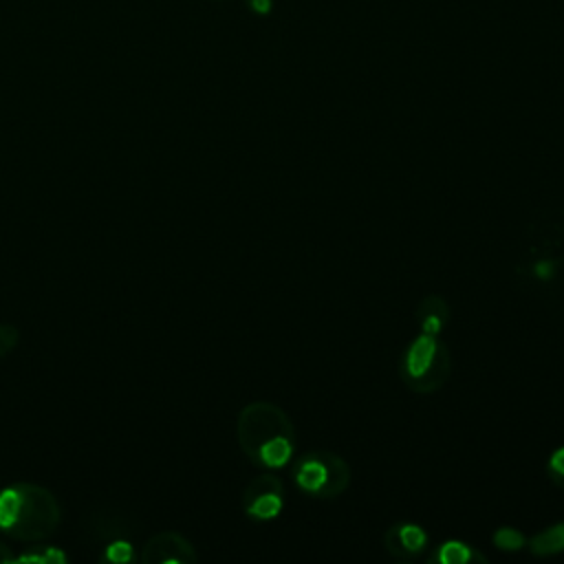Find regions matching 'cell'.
Segmentation results:
<instances>
[{"instance_id": "obj_1", "label": "cell", "mask_w": 564, "mask_h": 564, "mask_svg": "<svg viewBox=\"0 0 564 564\" xmlns=\"http://www.w3.org/2000/svg\"><path fill=\"white\" fill-rule=\"evenodd\" d=\"M59 502L42 485L13 482L0 491V531L20 542L53 535L59 527Z\"/></svg>"}, {"instance_id": "obj_2", "label": "cell", "mask_w": 564, "mask_h": 564, "mask_svg": "<svg viewBox=\"0 0 564 564\" xmlns=\"http://www.w3.org/2000/svg\"><path fill=\"white\" fill-rule=\"evenodd\" d=\"M278 436H293L282 410L271 403H251L238 416V441L256 460L262 445Z\"/></svg>"}, {"instance_id": "obj_3", "label": "cell", "mask_w": 564, "mask_h": 564, "mask_svg": "<svg viewBox=\"0 0 564 564\" xmlns=\"http://www.w3.org/2000/svg\"><path fill=\"white\" fill-rule=\"evenodd\" d=\"M295 480L304 491L335 496L346 487L348 469L344 460L333 454H311L297 465Z\"/></svg>"}, {"instance_id": "obj_4", "label": "cell", "mask_w": 564, "mask_h": 564, "mask_svg": "<svg viewBox=\"0 0 564 564\" xmlns=\"http://www.w3.org/2000/svg\"><path fill=\"white\" fill-rule=\"evenodd\" d=\"M434 370H449L445 350L438 346L434 335H419L403 359V377L421 390H434L432 372Z\"/></svg>"}, {"instance_id": "obj_5", "label": "cell", "mask_w": 564, "mask_h": 564, "mask_svg": "<svg viewBox=\"0 0 564 564\" xmlns=\"http://www.w3.org/2000/svg\"><path fill=\"white\" fill-rule=\"evenodd\" d=\"M143 564H192L196 562V551L176 531H161L154 533L141 549Z\"/></svg>"}, {"instance_id": "obj_6", "label": "cell", "mask_w": 564, "mask_h": 564, "mask_svg": "<svg viewBox=\"0 0 564 564\" xmlns=\"http://www.w3.org/2000/svg\"><path fill=\"white\" fill-rule=\"evenodd\" d=\"M282 487L273 476L256 478L245 491V511L253 518L269 520L282 509Z\"/></svg>"}, {"instance_id": "obj_7", "label": "cell", "mask_w": 564, "mask_h": 564, "mask_svg": "<svg viewBox=\"0 0 564 564\" xmlns=\"http://www.w3.org/2000/svg\"><path fill=\"white\" fill-rule=\"evenodd\" d=\"M447 306L443 300L438 297H427L421 306H419V324L423 328L425 335H438L447 322Z\"/></svg>"}, {"instance_id": "obj_8", "label": "cell", "mask_w": 564, "mask_h": 564, "mask_svg": "<svg viewBox=\"0 0 564 564\" xmlns=\"http://www.w3.org/2000/svg\"><path fill=\"white\" fill-rule=\"evenodd\" d=\"M291 454H293L291 436H278L260 447L256 460L267 467H282L291 458Z\"/></svg>"}, {"instance_id": "obj_9", "label": "cell", "mask_w": 564, "mask_h": 564, "mask_svg": "<svg viewBox=\"0 0 564 564\" xmlns=\"http://www.w3.org/2000/svg\"><path fill=\"white\" fill-rule=\"evenodd\" d=\"M68 555L59 546L42 544V546H31L24 553H18L13 562H26V564H64Z\"/></svg>"}, {"instance_id": "obj_10", "label": "cell", "mask_w": 564, "mask_h": 564, "mask_svg": "<svg viewBox=\"0 0 564 564\" xmlns=\"http://www.w3.org/2000/svg\"><path fill=\"white\" fill-rule=\"evenodd\" d=\"M562 549H564V524L551 527L533 540V553H540V555L555 553Z\"/></svg>"}, {"instance_id": "obj_11", "label": "cell", "mask_w": 564, "mask_h": 564, "mask_svg": "<svg viewBox=\"0 0 564 564\" xmlns=\"http://www.w3.org/2000/svg\"><path fill=\"white\" fill-rule=\"evenodd\" d=\"M394 533H397L399 546L408 553H416L425 544V531L416 524H401V527L394 529Z\"/></svg>"}, {"instance_id": "obj_12", "label": "cell", "mask_w": 564, "mask_h": 564, "mask_svg": "<svg viewBox=\"0 0 564 564\" xmlns=\"http://www.w3.org/2000/svg\"><path fill=\"white\" fill-rule=\"evenodd\" d=\"M132 560V544L126 540H115L110 542L104 553H101V562H112V564H123Z\"/></svg>"}, {"instance_id": "obj_13", "label": "cell", "mask_w": 564, "mask_h": 564, "mask_svg": "<svg viewBox=\"0 0 564 564\" xmlns=\"http://www.w3.org/2000/svg\"><path fill=\"white\" fill-rule=\"evenodd\" d=\"M469 546L460 544V542H445L438 551V560L445 562V564H463V562H469Z\"/></svg>"}, {"instance_id": "obj_14", "label": "cell", "mask_w": 564, "mask_h": 564, "mask_svg": "<svg viewBox=\"0 0 564 564\" xmlns=\"http://www.w3.org/2000/svg\"><path fill=\"white\" fill-rule=\"evenodd\" d=\"M494 542L500 546V549H507V551H516L524 544V538L520 535V531L516 529H498L494 533Z\"/></svg>"}, {"instance_id": "obj_15", "label": "cell", "mask_w": 564, "mask_h": 564, "mask_svg": "<svg viewBox=\"0 0 564 564\" xmlns=\"http://www.w3.org/2000/svg\"><path fill=\"white\" fill-rule=\"evenodd\" d=\"M20 341V330L11 324H0V359L7 357Z\"/></svg>"}, {"instance_id": "obj_16", "label": "cell", "mask_w": 564, "mask_h": 564, "mask_svg": "<svg viewBox=\"0 0 564 564\" xmlns=\"http://www.w3.org/2000/svg\"><path fill=\"white\" fill-rule=\"evenodd\" d=\"M245 4L256 15H269L273 11V0H245Z\"/></svg>"}, {"instance_id": "obj_17", "label": "cell", "mask_w": 564, "mask_h": 564, "mask_svg": "<svg viewBox=\"0 0 564 564\" xmlns=\"http://www.w3.org/2000/svg\"><path fill=\"white\" fill-rule=\"evenodd\" d=\"M551 469H553V478L557 480V485L564 480V447H560L553 456H551Z\"/></svg>"}, {"instance_id": "obj_18", "label": "cell", "mask_w": 564, "mask_h": 564, "mask_svg": "<svg viewBox=\"0 0 564 564\" xmlns=\"http://www.w3.org/2000/svg\"><path fill=\"white\" fill-rule=\"evenodd\" d=\"M13 560H15V553H13L7 544L0 542V564H9V562H13Z\"/></svg>"}, {"instance_id": "obj_19", "label": "cell", "mask_w": 564, "mask_h": 564, "mask_svg": "<svg viewBox=\"0 0 564 564\" xmlns=\"http://www.w3.org/2000/svg\"><path fill=\"white\" fill-rule=\"evenodd\" d=\"M214 2H220V0H214Z\"/></svg>"}]
</instances>
